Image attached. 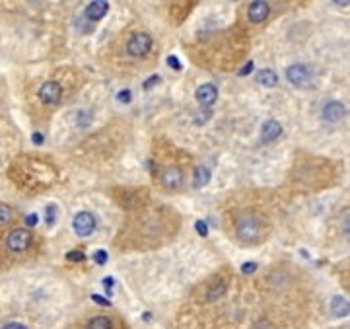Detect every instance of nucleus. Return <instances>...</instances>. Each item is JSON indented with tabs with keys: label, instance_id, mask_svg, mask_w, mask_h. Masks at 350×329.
Listing matches in <instances>:
<instances>
[{
	"label": "nucleus",
	"instance_id": "bb28decb",
	"mask_svg": "<svg viewBox=\"0 0 350 329\" xmlns=\"http://www.w3.org/2000/svg\"><path fill=\"white\" fill-rule=\"evenodd\" d=\"M158 82H160V76H150V78L144 82V90H150V88H154Z\"/></svg>",
	"mask_w": 350,
	"mask_h": 329
},
{
	"label": "nucleus",
	"instance_id": "6e6552de",
	"mask_svg": "<svg viewBox=\"0 0 350 329\" xmlns=\"http://www.w3.org/2000/svg\"><path fill=\"white\" fill-rule=\"evenodd\" d=\"M345 115H347V110H345V106H343L341 102H327V104L323 106V110H321V117H323V121H327V123H337V121H341Z\"/></svg>",
	"mask_w": 350,
	"mask_h": 329
},
{
	"label": "nucleus",
	"instance_id": "9b49d317",
	"mask_svg": "<svg viewBox=\"0 0 350 329\" xmlns=\"http://www.w3.org/2000/svg\"><path fill=\"white\" fill-rule=\"evenodd\" d=\"M280 135H282V125H280L278 121H274V119H269V121L263 125V129H261V138H263V142H272V140H276Z\"/></svg>",
	"mask_w": 350,
	"mask_h": 329
},
{
	"label": "nucleus",
	"instance_id": "7ed1b4c3",
	"mask_svg": "<svg viewBox=\"0 0 350 329\" xmlns=\"http://www.w3.org/2000/svg\"><path fill=\"white\" fill-rule=\"evenodd\" d=\"M152 49V37L144 31L135 33L129 43H127V51L131 56H144Z\"/></svg>",
	"mask_w": 350,
	"mask_h": 329
},
{
	"label": "nucleus",
	"instance_id": "ddd939ff",
	"mask_svg": "<svg viewBox=\"0 0 350 329\" xmlns=\"http://www.w3.org/2000/svg\"><path fill=\"white\" fill-rule=\"evenodd\" d=\"M329 308H331V314L335 318H345V316L350 314V302L345 296H333Z\"/></svg>",
	"mask_w": 350,
	"mask_h": 329
},
{
	"label": "nucleus",
	"instance_id": "7c9ffc66",
	"mask_svg": "<svg viewBox=\"0 0 350 329\" xmlns=\"http://www.w3.org/2000/svg\"><path fill=\"white\" fill-rule=\"evenodd\" d=\"M253 66H255L253 62H247V64H245V66H243V68H242V70H240L238 74H240V76H247L251 70H253Z\"/></svg>",
	"mask_w": 350,
	"mask_h": 329
},
{
	"label": "nucleus",
	"instance_id": "f257e3e1",
	"mask_svg": "<svg viewBox=\"0 0 350 329\" xmlns=\"http://www.w3.org/2000/svg\"><path fill=\"white\" fill-rule=\"evenodd\" d=\"M236 232H238L240 240L253 242L261 236V222L257 220V217H253L249 213H243L236 220Z\"/></svg>",
	"mask_w": 350,
	"mask_h": 329
},
{
	"label": "nucleus",
	"instance_id": "b1692460",
	"mask_svg": "<svg viewBox=\"0 0 350 329\" xmlns=\"http://www.w3.org/2000/svg\"><path fill=\"white\" fill-rule=\"evenodd\" d=\"M167 64H169L173 70H181V62H179V58H177V56H173V55L167 56Z\"/></svg>",
	"mask_w": 350,
	"mask_h": 329
},
{
	"label": "nucleus",
	"instance_id": "5701e85b",
	"mask_svg": "<svg viewBox=\"0 0 350 329\" xmlns=\"http://www.w3.org/2000/svg\"><path fill=\"white\" fill-rule=\"evenodd\" d=\"M197 232H199V236L206 238V234H208V226H206L204 220H197Z\"/></svg>",
	"mask_w": 350,
	"mask_h": 329
},
{
	"label": "nucleus",
	"instance_id": "c756f323",
	"mask_svg": "<svg viewBox=\"0 0 350 329\" xmlns=\"http://www.w3.org/2000/svg\"><path fill=\"white\" fill-rule=\"evenodd\" d=\"M343 232L350 238V215H347L345 220H343Z\"/></svg>",
	"mask_w": 350,
	"mask_h": 329
},
{
	"label": "nucleus",
	"instance_id": "cd10ccee",
	"mask_svg": "<svg viewBox=\"0 0 350 329\" xmlns=\"http://www.w3.org/2000/svg\"><path fill=\"white\" fill-rule=\"evenodd\" d=\"M92 300H94L96 304H101V306H111V302H109L107 298H103V296H98V294H92Z\"/></svg>",
	"mask_w": 350,
	"mask_h": 329
},
{
	"label": "nucleus",
	"instance_id": "4be33fe9",
	"mask_svg": "<svg viewBox=\"0 0 350 329\" xmlns=\"http://www.w3.org/2000/svg\"><path fill=\"white\" fill-rule=\"evenodd\" d=\"M94 259H96V263H98V265H105V261H107V251H105V249H100V251H96Z\"/></svg>",
	"mask_w": 350,
	"mask_h": 329
},
{
	"label": "nucleus",
	"instance_id": "a878e982",
	"mask_svg": "<svg viewBox=\"0 0 350 329\" xmlns=\"http://www.w3.org/2000/svg\"><path fill=\"white\" fill-rule=\"evenodd\" d=\"M255 269H257V265H255V263H243V265H242V273L243 274L255 273Z\"/></svg>",
	"mask_w": 350,
	"mask_h": 329
},
{
	"label": "nucleus",
	"instance_id": "423d86ee",
	"mask_svg": "<svg viewBox=\"0 0 350 329\" xmlns=\"http://www.w3.org/2000/svg\"><path fill=\"white\" fill-rule=\"evenodd\" d=\"M162 185L167 191H177L183 185V173L179 167H165L162 171Z\"/></svg>",
	"mask_w": 350,
	"mask_h": 329
},
{
	"label": "nucleus",
	"instance_id": "4468645a",
	"mask_svg": "<svg viewBox=\"0 0 350 329\" xmlns=\"http://www.w3.org/2000/svg\"><path fill=\"white\" fill-rule=\"evenodd\" d=\"M257 82H259L261 86H269V88H272V86L278 82V78H276V72H274V70L265 68V70H259V74H257Z\"/></svg>",
	"mask_w": 350,
	"mask_h": 329
},
{
	"label": "nucleus",
	"instance_id": "2f4dec72",
	"mask_svg": "<svg viewBox=\"0 0 350 329\" xmlns=\"http://www.w3.org/2000/svg\"><path fill=\"white\" fill-rule=\"evenodd\" d=\"M2 329H27L24 324H18V322H10V324H6Z\"/></svg>",
	"mask_w": 350,
	"mask_h": 329
},
{
	"label": "nucleus",
	"instance_id": "f03ea898",
	"mask_svg": "<svg viewBox=\"0 0 350 329\" xmlns=\"http://www.w3.org/2000/svg\"><path fill=\"white\" fill-rule=\"evenodd\" d=\"M29 244H31V234H29L27 230H24V228L12 230V232L8 234V238H6L8 249H10V251H16V253L26 251V249L29 247Z\"/></svg>",
	"mask_w": 350,
	"mask_h": 329
},
{
	"label": "nucleus",
	"instance_id": "9d476101",
	"mask_svg": "<svg viewBox=\"0 0 350 329\" xmlns=\"http://www.w3.org/2000/svg\"><path fill=\"white\" fill-rule=\"evenodd\" d=\"M107 10H109V2H105V0L90 2V4L86 6V10H84V16H86L90 22H100L101 18L107 14Z\"/></svg>",
	"mask_w": 350,
	"mask_h": 329
},
{
	"label": "nucleus",
	"instance_id": "393cba45",
	"mask_svg": "<svg viewBox=\"0 0 350 329\" xmlns=\"http://www.w3.org/2000/svg\"><path fill=\"white\" fill-rule=\"evenodd\" d=\"M54 220H56V207H54V205H49V207H47V222L53 224Z\"/></svg>",
	"mask_w": 350,
	"mask_h": 329
},
{
	"label": "nucleus",
	"instance_id": "473e14b6",
	"mask_svg": "<svg viewBox=\"0 0 350 329\" xmlns=\"http://www.w3.org/2000/svg\"><path fill=\"white\" fill-rule=\"evenodd\" d=\"M31 140H33L35 144H43V135H41V133H33V135H31Z\"/></svg>",
	"mask_w": 350,
	"mask_h": 329
},
{
	"label": "nucleus",
	"instance_id": "20e7f679",
	"mask_svg": "<svg viewBox=\"0 0 350 329\" xmlns=\"http://www.w3.org/2000/svg\"><path fill=\"white\" fill-rule=\"evenodd\" d=\"M72 228H74V232H76L80 238H86V236H90V234L96 230V217H94L92 213H88V211H82V213H78V215L74 217Z\"/></svg>",
	"mask_w": 350,
	"mask_h": 329
},
{
	"label": "nucleus",
	"instance_id": "0eeeda50",
	"mask_svg": "<svg viewBox=\"0 0 350 329\" xmlns=\"http://www.w3.org/2000/svg\"><path fill=\"white\" fill-rule=\"evenodd\" d=\"M60 96H62L60 84H58V82H54V80L45 82V84L41 86V90H39V98H41V102H43V104H47V106L56 104V102L60 100Z\"/></svg>",
	"mask_w": 350,
	"mask_h": 329
},
{
	"label": "nucleus",
	"instance_id": "a211bd4d",
	"mask_svg": "<svg viewBox=\"0 0 350 329\" xmlns=\"http://www.w3.org/2000/svg\"><path fill=\"white\" fill-rule=\"evenodd\" d=\"M117 100H119L121 104H129V102L133 100V94H131V90H121V92L117 94Z\"/></svg>",
	"mask_w": 350,
	"mask_h": 329
},
{
	"label": "nucleus",
	"instance_id": "39448f33",
	"mask_svg": "<svg viewBox=\"0 0 350 329\" xmlns=\"http://www.w3.org/2000/svg\"><path fill=\"white\" fill-rule=\"evenodd\" d=\"M286 78L294 86H307L311 80V68L307 64H292L286 70Z\"/></svg>",
	"mask_w": 350,
	"mask_h": 329
},
{
	"label": "nucleus",
	"instance_id": "dca6fc26",
	"mask_svg": "<svg viewBox=\"0 0 350 329\" xmlns=\"http://www.w3.org/2000/svg\"><path fill=\"white\" fill-rule=\"evenodd\" d=\"M111 328H113V324L105 316H98V318L90 320V324L86 326V329H111Z\"/></svg>",
	"mask_w": 350,
	"mask_h": 329
},
{
	"label": "nucleus",
	"instance_id": "f3484780",
	"mask_svg": "<svg viewBox=\"0 0 350 329\" xmlns=\"http://www.w3.org/2000/svg\"><path fill=\"white\" fill-rule=\"evenodd\" d=\"M224 292H226V282L222 280V282H218V284L206 294V300H216V298H220Z\"/></svg>",
	"mask_w": 350,
	"mask_h": 329
},
{
	"label": "nucleus",
	"instance_id": "f8f14e48",
	"mask_svg": "<svg viewBox=\"0 0 350 329\" xmlns=\"http://www.w3.org/2000/svg\"><path fill=\"white\" fill-rule=\"evenodd\" d=\"M247 14H249L251 22L261 24V22H265V20H267V16H269V4H267V2H263V0L251 2L249 12H247Z\"/></svg>",
	"mask_w": 350,
	"mask_h": 329
},
{
	"label": "nucleus",
	"instance_id": "c85d7f7f",
	"mask_svg": "<svg viewBox=\"0 0 350 329\" xmlns=\"http://www.w3.org/2000/svg\"><path fill=\"white\" fill-rule=\"evenodd\" d=\"M37 222H39V217H37L35 213H31V215L26 217V224H27V226H35Z\"/></svg>",
	"mask_w": 350,
	"mask_h": 329
},
{
	"label": "nucleus",
	"instance_id": "412c9836",
	"mask_svg": "<svg viewBox=\"0 0 350 329\" xmlns=\"http://www.w3.org/2000/svg\"><path fill=\"white\" fill-rule=\"evenodd\" d=\"M113 284H115L113 276H105V278H103V286H105V290H107V296L113 294Z\"/></svg>",
	"mask_w": 350,
	"mask_h": 329
},
{
	"label": "nucleus",
	"instance_id": "aec40b11",
	"mask_svg": "<svg viewBox=\"0 0 350 329\" xmlns=\"http://www.w3.org/2000/svg\"><path fill=\"white\" fill-rule=\"evenodd\" d=\"M66 259H68V261H84V253L78 251V249H74V251H68V253H66Z\"/></svg>",
	"mask_w": 350,
	"mask_h": 329
},
{
	"label": "nucleus",
	"instance_id": "2eb2a0df",
	"mask_svg": "<svg viewBox=\"0 0 350 329\" xmlns=\"http://www.w3.org/2000/svg\"><path fill=\"white\" fill-rule=\"evenodd\" d=\"M208 181H210V171H208V167H206V165H199V167L195 169V175H193V183H195V187H197V189L206 187Z\"/></svg>",
	"mask_w": 350,
	"mask_h": 329
},
{
	"label": "nucleus",
	"instance_id": "1a4fd4ad",
	"mask_svg": "<svg viewBox=\"0 0 350 329\" xmlns=\"http://www.w3.org/2000/svg\"><path fill=\"white\" fill-rule=\"evenodd\" d=\"M195 98H197V102H199L200 106L210 108V106L216 102V98H218V90H216L214 84H202V86L197 88Z\"/></svg>",
	"mask_w": 350,
	"mask_h": 329
},
{
	"label": "nucleus",
	"instance_id": "6ab92c4d",
	"mask_svg": "<svg viewBox=\"0 0 350 329\" xmlns=\"http://www.w3.org/2000/svg\"><path fill=\"white\" fill-rule=\"evenodd\" d=\"M0 222H2V224H8V222H10V207H8V205H2V207H0Z\"/></svg>",
	"mask_w": 350,
	"mask_h": 329
}]
</instances>
